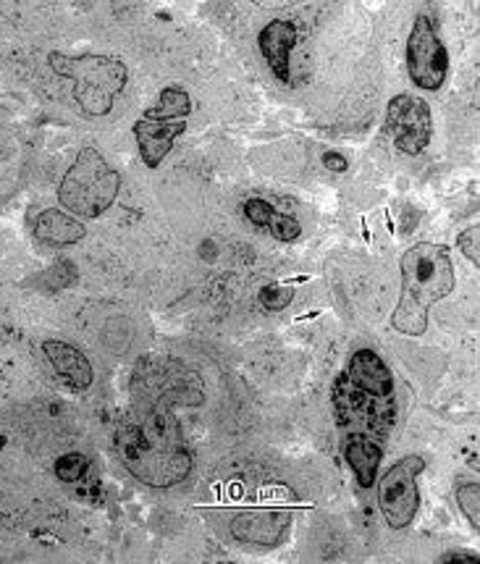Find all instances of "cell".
<instances>
[{
	"mask_svg": "<svg viewBox=\"0 0 480 564\" xmlns=\"http://www.w3.org/2000/svg\"><path fill=\"white\" fill-rule=\"evenodd\" d=\"M113 442L129 476L150 488H174L195 470V452L174 410L145 408L121 417Z\"/></svg>",
	"mask_w": 480,
	"mask_h": 564,
	"instance_id": "1",
	"label": "cell"
},
{
	"mask_svg": "<svg viewBox=\"0 0 480 564\" xmlns=\"http://www.w3.org/2000/svg\"><path fill=\"white\" fill-rule=\"evenodd\" d=\"M402 292L391 313V326L402 336L428 332V313L436 302L455 292V263L447 245L417 242L400 260Z\"/></svg>",
	"mask_w": 480,
	"mask_h": 564,
	"instance_id": "2",
	"label": "cell"
},
{
	"mask_svg": "<svg viewBox=\"0 0 480 564\" xmlns=\"http://www.w3.org/2000/svg\"><path fill=\"white\" fill-rule=\"evenodd\" d=\"M47 66L61 79L72 82L79 111L92 119H102L113 111L116 98L127 89L129 82L127 64L121 58L100 56V53H85V56L51 53Z\"/></svg>",
	"mask_w": 480,
	"mask_h": 564,
	"instance_id": "3",
	"label": "cell"
},
{
	"mask_svg": "<svg viewBox=\"0 0 480 564\" xmlns=\"http://www.w3.org/2000/svg\"><path fill=\"white\" fill-rule=\"evenodd\" d=\"M121 176L98 148L85 144L58 184L61 208L77 218H100L116 203Z\"/></svg>",
	"mask_w": 480,
	"mask_h": 564,
	"instance_id": "4",
	"label": "cell"
},
{
	"mask_svg": "<svg viewBox=\"0 0 480 564\" xmlns=\"http://www.w3.org/2000/svg\"><path fill=\"white\" fill-rule=\"evenodd\" d=\"M192 116V95L179 85H168L161 89L153 106L145 108V113L134 121L132 134L140 148L142 163L150 171L161 169L174 150L179 137L187 132Z\"/></svg>",
	"mask_w": 480,
	"mask_h": 564,
	"instance_id": "5",
	"label": "cell"
},
{
	"mask_svg": "<svg viewBox=\"0 0 480 564\" xmlns=\"http://www.w3.org/2000/svg\"><path fill=\"white\" fill-rule=\"evenodd\" d=\"M134 394L148 404V408H192L203 404L205 389L203 378L195 368L179 357H142L132 378Z\"/></svg>",
	"mask_w": 480,
	"mask_h": 564,
	"instance_id": "6",
	"label": "cell"
},
{
	"mask_svg": "<svg viewBox=\"0 0 480 564\" xmlns=\"http://www.w3.org/2000/svg\"><path fill=\"white\" fill-rule=\"evenodd\" d=\"M425 470V459L417 454H407V457L396 459L394 465L383 473L381 480H375L379 491L381 518L386 520L391 531H404L413 525L421 509V488H417V476Z\"/></svg>",
	"mask_w": 480,
	"mask_h": 564,
	"instance_id": "7",
	"label": "cell"
},
{
	"mask_svg": "<svg viewBox=\"0 0 480 564\" xmlns=\"http://www.w3.org/2000/svg\"><path fill=\"white\" fill-rule=\"evenodd\" d=\"M331 404L336 423L352 433H368V436L381 438L386 436L396 417L394 399H375L368 397L366 391L349 383L347 373L336 376L331 387Z\"/></svg>",
	"mask_w": 480,
	"mask_h": 564,
	"instance_id": "8",
	"label": "cell"
},
{
	"mask_svg": "<svg viewBox=\"0 0 480 564\" xmlns=\"http://www.w3.org/2000/svg\"><path fill=\"white\" fill-rule=\"evenodd\" d=\"M404 61H407V74L415 87L438 93L449 79V53L447 45L438 40L430 19L417 17L413 32L404 47Z\"/></svg>",
	"mask_w": 480,
	"mask_h": 564,
	"instance_id": "9",
	"label": "cell"
},
{
	"mask_svg": "<svg viewBox=\"0 0 480 564\" xmlns=\"http://www.w3.org/2000/svg\"><path fill=\"white\" fill-rule=\"evenodd\" d=\"M386 132L394 148L404 155H421L434 137V113L417 95L402 93L389 100Z\"/></svg>",
	"mask_w": 480,
	"mask_h": 564,
	"instance_id": "10",
	"label": "cell"
},
{
	"mask_svg": "<svg viewBox=\"0 0 480 564\" xmlns=\"http://www.w3.org/2000/svg\"><path fill=\"white\" fill-rule=\"evenodd\" d=\"M292 522L290 509H244L231 518V535L239 543L260 549H273L284 539L286 528Z\"/></svg>",
	"mask_w": 480,
	"mask_h": 564,
	"instance_id": "11",
	"label": "cell"
},
{
	"mask_svg": "<svg viewBox=\"0 0 480 564\" xmlns=\"http://www.w3.org/2000/svg\"><path fill=\"white\" fill-rule=\"evenodd\" d=\"M299 43V30L286 19L269 22L258 34V47L263 53L271 74L284 85L292 82V51Z\"/></svg>",
	"mask_w": 480,
	"mask_h": 564,
	"instance_id": "12",
	"label": "cell"
},
{
	"mask_svg": "<svg viewBox=\"0 0 480 564\" xmlns=\"http://www.w3.org/2000/svg\"><path fill=\"white\" fill-rule=\"evenodd\" d=\"M43 355L51 362L53 373L74 391H87L95 383V370L90 357L81 352L74 344L61 339H45Z\"/></svg>",
	"mask_w": 480,
	"mask_h": 564,
	"instance_id": "13",
	"label": "cell"
},
{
	"mask_svg": "<svg viewBox=\"0 0 480 564\" xmlns=\"http://www.w3.org/2000/svg\"><path fill=\"white\" fill-rule=\"evenodd\" d=\"M347 378L352 387L366 391L375 399H396L394 397V373H391L383 357L375 349H358L347 366Z\"/></svg>",
	"mask_w": 480,
	"mask_h": 564,
	"instance_id": "14",
	"label": "cell"
},
{
	"mask_svg": "<svg viewBox=\"0 0 480 564\" xmlns=\"http://www.w3.org/2000/svg\"><path fill=\"white\" fill-rule=\"evenodd\" d=\"M345 459L349 470L354 473L360 488H373L379 480L383 446L379 438L368 436V433H349L345 444Z\"/></svg>",
	"mask_w": 480,
	"mask_h": 564,
	"instance_id": "15",
	"label": "cell"
},
{
	"mask_svg": "<svg viewBox=\"0 0 480 564\" xmlns=\"http://www.w3.org/2000/svg\"><path fill=\"white\" fill-rule=\"evenodd\" d=\"M34 237L45 245L68 247V245L81 242V239L87 237V229L74 213L47 208L34 218Z\"/></svg>",
	"mask_w": 480,
	"mask_h": 564,
	"instance_id": "16",
	"label": "cell"
},
{
	"mask_svg": "<svg viewBox=\"0 0 480 564\" xmlns=\"http://www.w3.org/2000/svg\"><path fill=\"white\" fill-rule=\"evenodd\" d=\"M244 218L252 226H258V229L269 231L273 239H279V242H297L299 234H302V226L297 218L276 210L271 203H265V199H260V197L247 199Z\"/></svg>",
	"mask_w": 480,
	"mask_h": 564,
	"instance_id": "17",
	"label": "cell"
},
{
	"mask_svg": "<svg viewBox=\"0 0 480 564\" xmlns=\"http://www.w3.org/2000/svg\"><path fill=\"white\" fill-rule=\"evenodd\" d=\"M87 470H90V457H85V454L79 452L61 454L56 465H53V473H56L61 484H79V480L87 476Z\"/></svg>",
	"mask_w": 480,
	"mask_h": 564,
	"instance_id": "18",
	"label": "cell"
},
{
	"mask_svg": "<svg viewBox=\"0 0 480 564\" xmlns=\"http://www.w3.org/2000/svg\"><path fill=\"white\" fill-rule=\"evenodd\" d=\"M457 505L459 512L465 514V520L470 522L472 531L480 528V484L478 480H465L457 486Z\"/></svg>",
	"mask_w": 480,
	"mask_h": 564,
	"instance_id": "19",
	"label": "cell"
},
{
	"mask_svg": "<svg viewBox=\"0 0 480 564\" xmlns=\"http://www.w3.org/2000/svg\"><path fill=\"white\" fill-rule=\"evenodd\" d=\"M292 297H294L292 289L279 286V284H269V286H263V289H260V294H258L260 305H263L265 311H269V313H279V311H284V307L290 305V302H292Z\"/></svg>",
	"mask_w": 480,
	"mask_h": 564,
	"instance_id": "20",
	"label": "cell"
},
{
	"mask_svg": "<svg viewBox=\"0 0 480 564\" xmlns=\"http://www.w3.org/2000/svg\"><path fill=\"white\" fill-rule=\"evenodd\" d=\"M457 247H459V252H462L472 265H480V229H478V226H470L468 231L459 234Z\"/></svg>",
	"mask_w": 480,
	"mask_h": 564,
	"instance_id": "21",
	"label": "cell"
},
{
	"mask_svg": "<svg viewBox=\"0 0 480 564\" xmlns=\"http://www.w3.org/2000/svg\"><path fill=\"white\" fill-rule=\"evenodd\" d=\"M324 166L328 171H334V174H345L347 171V158L334 153V150H328V153H324Z\"/></svg>",
	"mask_w": 480,
	"mask_h": 564,
	"instance_id": "22",
	"label": "cell"
},
{
	"mask_svg": "<svg viewBox=\"0 0 480 564\" xmlns=\"http://www.w3.org/2000/svg\"><path fill=\"white\" fill-rule=\"evenodd\" d=\"M438 562H480V556L476 552H444Z\"/></svg>",
	"mask_w": 480,
	"mask_h": 564,
	"instance_id": "23",
	"label": "cell"
},
{
	"mask_svg": "<svg viewBox=\"0 0 480 564\" xmlns=\"http://www.w3.org/2000/svg\"><path fill=\"white\" fill-rule=\"evenodd\" d=\"M252 3L263 6V9H286V6L299 3V0H252Z\"/></svg>",
	"mask_w": 480,
	"mask_h": 564,
	"instance_id": "24",
	"label": "cell"
},
{
	"mask_svg": "<svg viewBox=\"0 0 480 564\" xmlns=\"http://www.w3.org/2000/svg\"><path fill=\"white\" fill-rule=\"evenodd\" d=\"M6 444H9V438H6L3 433H0V449H6Z\"/></svg>",
	"mask_w": 480,
	"mask_h": 564,
	"instance_id": "25",
	"label": "cell"
}]
</instances>
